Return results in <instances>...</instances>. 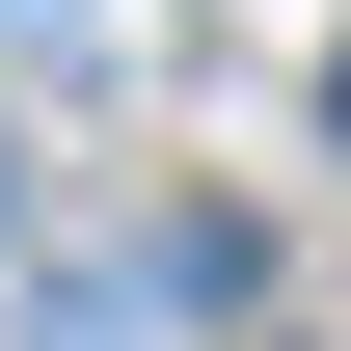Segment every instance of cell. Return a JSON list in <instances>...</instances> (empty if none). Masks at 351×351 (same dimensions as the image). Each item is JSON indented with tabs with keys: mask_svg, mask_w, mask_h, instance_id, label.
<instances>
[{
	"mask_svg": "<svg viewBox=\"0 0 351 351\" xmlns=\"http://www.w3.org/2000/svg\"><path fill=\"white\" fill-rule=\"evenodd\" d=\"M324 135H351V54H324Z\"/></svg>",
	"mask_w": 351,
	"mask_h": 351,
	"instance_id": "cell-1",
	"label": "cell"
}]
</instances>
